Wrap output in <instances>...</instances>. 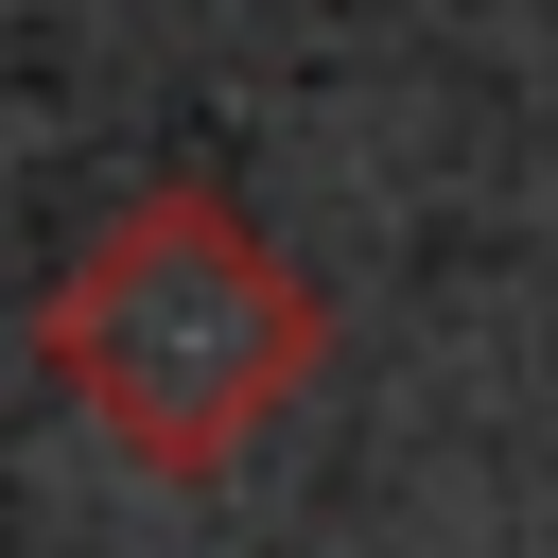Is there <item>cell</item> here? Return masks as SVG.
I'll return each instance as SVG.
<instances>
[{"label":"cell","mask_w":558,"mask_h":558,"mask_svg":"<svg viewBox=\"0 0 558 558\" xmlns=\"http://www.w3.org/2000/svg\"><path fill=\"white\" fill-rule=\"evenodd\" d=\"M35 366L70 384V418L157 471V488H209L296 384H314V279L262 244V209L227 192H140L70 244V279L35 296Z\"/></svg>","instance_id":"1"}]
</instances>
